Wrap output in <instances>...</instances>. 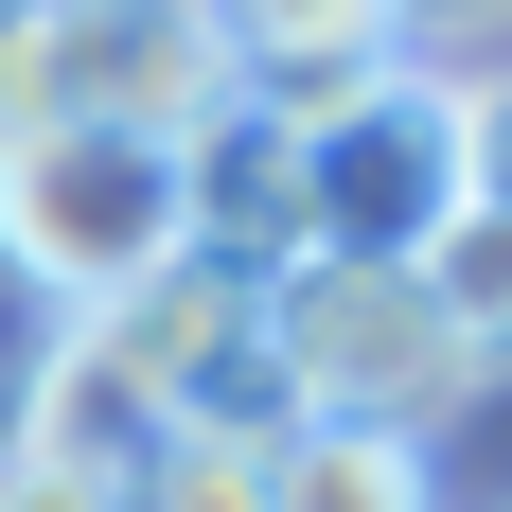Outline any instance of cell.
<instances>
[{
  "label": "cell",
  "instance_id": "1",
  "mask_svg": "<svg viewBox=\"0 0 512 512\" xmlns=\"http://www.w3.org/2000/svg\"><path fill=\"white\" fill-rule=\"evenodd\" d=\"M265 371H283L301 424H389V442H424L442 407L495 389V371L442 336V301H424L407 265H354V248L265 265Z\"/></svg>",
  "mask_w": 512,
  "mask_h": 512
},
{
  "label": "cell",
  "instance_id": "6",
  "mask_svg": "<svg viewBox=\"0 0 512 512\" xmlns=\"http://www.w3.org/2000/svg\"><path fill=\"white\" fill-rule=\"evenodd\" d=\"M0 442H36L53 477H124V460L159 442V407H142V371H124V336H106V318H53V354L18 371Z\"/></svg>",
  "mask_w": 512,
  "mask_h": 512
},
{
  "label": "cell",
  "instance_id": "7",
  "mask_svg": "<svg viewBox=\"0 0 512 512\" xmlns=\"http://www.w3.org/2000/svg\"><path fill=\"white\" fill-rule=\"evenodd\" d=\"M265 512H442V477H424V442H389V424H283Z\"/></svg>",
  "mask_w": 512,
  "mask_h": 512
},
{
  "label": "cell",
  "instance_id": "5",
  "mask_svg": "<svg viewBox=\"0 0 512 512\" xmlns=\"http://www.w3.org/2000/svg\"><path fill=\"white\" fill-rule=\"evenodd\" d=\"M212 36H230V89L265 124H301V106L407 71V0H212Z\"/></svg>",
  "mask_w": 512,
  "mask_h": 512
},
{
  "label": "cell",
  "instance_id": "8",
  "mask_svg": "<svg viewBox=\"0 0 512 512\" xmlns=\"http://www.w3.org/2000/svg\"><path fill=\"white\" fill-rule=\"evenodd\" d=\"M407 283L442 301V336H460L477 371H512V230H495V212H442V230L407 248Z\"/></svg>",
  "mask_w": 512,
  "mask_h": 512
},
{
  "label": "cell",
  "instance_id": "4",
  "mask_svg": "<svg viewBox=\"0 0 512 512\" xmlns=\"http://www.w3.org/2000/svg\"><path fill=\"white\" fill-rule=\"evenodd\" d=\"M106 336H124V371H142L159 424H212V442H283L301 424L283 371H265V283L212 265V248H177L142 301H106Z\"/></svg>",
  "mask_w": 512,
  "mask_h": 512
},
{
  "label": "cell",
  "instance_id": "13",
  "mask_svg": "<svg viewBox=\"0 0 512 512\" xmlns=\"http://www.w3.org/2000/svg\"><path fill=\"white\" fill-rule=\"evenodd\" d=\"M407 18H442V0H407Z\"/></svg>",
  "mask_w": 512,
  "mask_h": 512
},
{
  "label": "cell",
  "instance_id": "11",
  "mask_svg": "<svg viewBox=\"0 0 512 512\" xmlns=\"http://www.w3.org/2000/svg\"><path fill=\"white\" fill-rule=\"evenodd\" d=\"M0 512H106V477H53L36 442H0Z\"/></svg>",
  "mask_w": 512,
  "mask_h": 512
},
{
  "label": "cell",
  "instance_id": "2",
  "mask_svg": "<svg viewBox=\"0 0 512 512\" xmlns=\"http://www.w3.org/2000/svg\"><path fill=\"white\" fill-rule=\"evenodd\" d=\"M159 265H177V142H142V124L0 142V283L36 318H106Z\"/></svg>",
  "mask_w": 512,
  "mask_h": 512
},
{
  "label": "cell",
  "instance_id": "9",
  "mask_svg": "<svg viewBox=\"0 0 512 512\" xmlns=\"http://www.w3.org/2000/svg\"><path fill=\"white\" fill-rule=\"evenodd\" d=\"M265 460H283V442H212V424H159L142 460L106 477V512H265Z\"/></svg>",
  "mask_w": 512,
  "mask_h": 512
},
{
  "label": "cell",
  "instance_id": "3",
  "mask_svg": "<svg viewBox=\"0 0 512 512\" xmlns=\"http://www.w3.org/2000/svg\"><path fill=\"white\" fill-rule=\"evenodd\" d=\"M283 159H301V248L407 265L424 230L460 212V89H442V71H371V89L301 106Z\"/></svg>",
  "mask_w": 512,
  "mask_h": 512
},
{
  "label": "cell",
  "instance_id": "10",
  "mask_svg": "<svg viewBox=\"0 0 512 512\" xmlns=\"http://www.w3.org/2000/svg\"><path fill=\"white\" fill-rule=\"evenodd\" d=\"M460 212L512 230V71H460Z\"/></svg>",
  "mask_w": 512,
  "mask_h": 512
},
{
  "label": "cell",
  "instance_id": "12",
  "mask_svg": "<svg viewBox=\"0 0 512 512\" xmlns=\"http://www.w3.org/2000/svg\"><path fill=\"white\" fill-rule=\"evenodd\" d=\"M0 18H36V0H0Z\"/></svg>",
  "mask_w": 512,
  "mask_h": 512
}]
</instances>
